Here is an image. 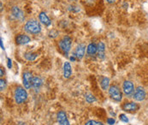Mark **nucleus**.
Here are the masks:
<instances>
[{"mask_svg": "<svg viewBox=\"0 0 148 125\" xmlns=\"http://www.w3.org/2000/svg\"><path fill=\"white\" fill-rule=\"evenodd\" d=\"M39 18H40V21L42 22L44 25L45 26H50L51 25V20L49 19V17L47 16V15L45 13V12H40V16H39Z\"/></svg>", "mask_w": 148, "mask_h": 125, "instance_id": "obj_16", "label": "nucleus"}, {"mask_svg": "<svg viewBox=\"0 0 148 125\" xmlns=\"http://www.w3.org/2000/svg\"><path fill=\"white\" fill-rule=\"evenodd\" d=\"M33 76L30 72H25L23 74V86L26 89H29L32 87Z\"/></svg>", "mask_w": 148, "mask_h": 125, "instance_id": "obj_6", "label": "nucleus"}, {"mask_svg": "<svg viewBox=\"0 0 148 125\" xmlns=\"http://www.w3.org/2000/svg\"><path fill=\"white\" fill-rule=\"evenodd\" d=\"M97 52H98V46L95 44L91 43V44L88 45V46L86 48L87 54H89V55H94Z\"/></svg>", "mask_w": 148, "mask_h": 125, "instance_id": "obj_18", "label": "nucleus"}, {"mask_svg": "<svg viewBox=\"0 0 148 125\" xmlns=\"http://www.w3.org/2000/svg\"><path fill=\"white\" fill-rule=\"evenodd\" d=\"M71 43H72V40L69 36L64 37L59 42V46L62 49V51L65 52V54H68L69 52L71 49Z\"/></svg>", "mask_w": 148, "mask_h": 125, "instance_id": "obj_4", "label": "nucleus"}, {"mask_svg": "<svg viewBox=\"0 0 148 125\" xmlns=\"http://www.w3.org/2000/svg\"><path fill=\"white\" fill-rule=\"evenodd\" d=\"M86 100L87 103H92V102H94L96 100V99H95V97L92 94L88 93V94L86 95Z\"/></svg>", "mask_w": 148, "mask_h": 125, "instance_id": "obj_20", "label": "nucleus"}, {"mask_svg": "<svg viewBox=\"0 0 148 125\" xmlns=\"http://www.w3.org/2000/svg\"><path fill=\"white\" fill-rule=\"evenodd\" d=\"M85 125H105L103 123L99 122V121H95V120H89L86 123Z\"/></svg>", "mask_w": 148, "mask_h": 125, "instance_id": "obj_21", "label": "nucleus"}, {"mask_svg": "<svg viewBox=\"0 0 148 125\" xmlns=\"http://www.w3.org/2000/svg\"><path fill=\"white\" fill-rule=\"evenodd\" d=\"M7 64H8V68L9 69H10L11 67H12V61H11V59L10 58H7Z\"/></svg>", "mask_w": 148, "mask_h": 125, "instance_id": "obj_25", "label": "nucleus"}, {"mask_svg": "<svg viewBox=\"0 0 148 125\" xmlns=\"http://www.w3.org/2000/svg\"><path fill=\"white\" fill-rule=\"evenodd\" d=\"M31 41V39L25 34H20L16 38V42L18 45H26Z\"/></svg>", "mask_w": 148, "mask_h": 125, "instance_id": "obj_13", "label": "nucleus"}, {"mask_svg": "<svg viewBox=\"0 0 148 125\" xmlns=\"http://www.w3.org/2000/svg\"><path fill=\"white\" fill-rule=\"evenodd\" d=\"M85 50H86V46L83 44H80L77 45V47L75 49V56L77 59H82L83 58L85 54Z\"/></svg>", "mask_w": 148, "mask_h": 125, "instance_id": "obj_10", "label": "nucleus"}, {"mask_svg": "<svg viewBox=\"0 0 148 125\" xmlns=\"http://www.w3.org/2000/svg\"><path fill=\"white\" fill-rule=\"evenodd\" d=\"M11 12H12V15L14 16V17L16 19H17L18 21H22L24 20V14L23 12L21 10V9L17 6H14L11 10Z\"/></svg>", "mask_w": 148, "mask_h": 125, "instance_id": "obj_8", "label": "nucleus"}, {"mask_svg": "<svg viewBox=\"0 0 148 125\" xmlns=\"http://www.w3.org/2000/svg\"><path fill=\"white\" fill-rule=\"evenodd\" d=\"M134 99L136 101H143L146 98V91L142 87H138L134 93Z\"/></svg>", "mask_w": 148, "mask_h": 125, "instance_id": "obj_5", "label": "nucleus"}, {"mask_svg": "<svg viewBox=\"0 0 148 125\" xmlns=\"http://www.w3.org/2000/svg\"><path fill=\"white\" fill-rule=\"evenodd\" d=\"M123 111H135L139 109V105L134 102H129V103H124L122 106Z\"/></svg>", "mask_w": 148, "mask_h": 125, "instance_id": "obj_11", "label": "nucleus"}, {"mask_svg": "<svg viewBox=\"0 0 148 125\" xmlns=\"http://www.w3.org/2000/svg\"><path fill=\"white\" fill-rule=\"evenodd\" d=\"M38 54L34 53V52H27L25 53L24 57L27 61H34L37 58H38Z\"/></svg>", "mask_w": 148, "mask_h": 125, "instance_id": "obj_19", "label": "nucleus"}, {"mask_svg": "<svg viewBox=\"0 0 148 125\" xmlns=\"http://www.w3.org/2000/svg\"><path fill=\"white\" fill-rule=\"evenodd\" d=\"M14 98H15V101L16 102V104H22L23 102L26 101L27 98V93L23 87H18L15 90Z\"/></svg>", "mask_w": 148, "mask_h": 125, "instance_id": "obj_2", "label": "nucleus"}, {"mask_svg": "<svg viewBox=\"0 0 148 125\" xmlns=\"http://www.w3.org/2000/svg\"><path fill=\"white\" fill-rule=\"evenodd\" d=\"M119 118H120V120H121L122 122H123V123H127V122H128V119H127V116H126L125 114H120Z\"/></svg>", "mask_w": 148, "mask_h": 125, "instance_id": "obj_22", "label": "nucleus"}, {"mask_svg": "<svg viewBox=\"0 0 148 125\" xmlns=\"http://www.w3.org/2000/svg\"><path fill=\"white\" fill-rule=\"evenodd\" d=\"M115 119L114 118H111V117H110V118H108L107 119V124L109 125H113L115 124Z\"/></svg>", "mask_w": 148, "mask_h": 125, "instance_id": "obj_24", "label": "nucleus"}, {"mask_svg": "<svg viewBox=\"0 0 148 125\" xmlns=\"http://www.w3.org/2000/svg\"><path fill=\"white\" fill-rule=\"evenodd\" d=\"M109 95L110 97L116 101V102H120L123 99V93L121 92V90L116 87V86H111L109 88Z\"/></svg>", "mask_w": 148, "mask_h": 125, "instance_id": "obj_3", "label": "nucleus"}, {"mask_svg": "<svg viewBox=\"0 0 148 125\" xmlns=\"http://www.w3.org/2000/svg\"><path fill=\"white\" fill-rule=\"evenodd\" d=\"M110 86V79L106 76H102L100 78V87L103 90H107Z\"/></svg>", "mask_w": 148, "mask_h": 125, "instance_id": "obj_17", "label": "nucleus"}, {"mask_svg": "<svg viewBox=\"0 0 148 125\" xmlns=\"http://www.w3.org/2000/svg\"><path fill=\"white\" fill-rule=\"evenodd\" d=\"M1 48H2V50H4V45L3 44V39L2 38H1Z\"/></svg>", "mask_w": 148, "mask_h": 125, "instance_id": "obj_26", "label": "nucleus"}, {"mask_svg": "<svg viewBox=\"0 0 148 125\" xmlns=\"http://www.w3.org/2000/svg\"><path fill=\"white\" fill-rule=\"evenodd\" d=\"M72 75V68L69 62L64 63V77L65 79H69Z\"/></svg>", "mask_w": 148, "mask_h": 125, "instance_id": "obj_12", "label": "nucleus"}, {"mask_svg": "<svg viewBox=\"0 0 148 125\" xmlns=\"http://www.w3.org/2000/svg\"><path fill=\"white\" fill-rule=\"evenodd\" d=\"M42 86V80L38 77V76H35L33 78V82H32V87L35 89V91H38L40 87Z\"/></svg>", "mask_w": 148, "mask_h": 125, "instance_id": "obj_15", "label": "nucleus"}, {"mask_svg": "<svg viewBox=\"0 0 148 125\" xmlns=\"http://www.w3.org/2000/svg\"><path fill=\"white\" fill-rule=\"evenodd\" d=\"M98 57L100 59H104L106 56V45L103 42H99L98 45Z\"/></svg>", "mask_w": 148, "mask_h": 125, "instance_id": "obj_14", "label": "nucleus"}, {"mask_svg": "<svg viewBox=\"0 0 148 125\" xmlns=\"http://www.w3.org/2000/svg\"><path fill=\"white\" fill-rule=\"evenodd\" d=\"M107 1V3H114L115 2H116V0H106Z\"/></svg>", "mask_w": 148, "mask_h": 125, "instance_id": "obj_27", "label": "nucleus"}, {"mask_svg": "<svg viewBox=\"0 0 148 125\" xmlns=\"http://www.w3.org/2000/svg\"><path fill=\"white\" fill-rule=\"evenodd\" d=\"M0 72H1V74H0V75H1V76H3V68H1V69H0Z\"/></svg>", "mask_w": 148, "mask_h": 125, "instance_id": "obj_28", "label": "nucleus"}, {"mask_svg": "<svg viewBox=\"0 0 148 125\" xmlns=\"http://www.w3.org/2000/svg\"><path fill=\"white\" fill-rule=\"evenodd\" d=\"M5 88H6V82L4 80L1 79V81H0V89H1V91H3Z\"/></svg>", "mask_w": 148, "mask_h": 125, "instance_id": "obj_23", "label": "nucleus"}, {"mask_svg": "<svg viewBox=\"0 0 148 125\" xmlns=\"http://www.w3.org/2000/svg\"><path fill=\"white\" fill-rule=\"evenodd\" d=\"M123 93L126 95H130L134 91V84H133L132 82L125 81L123 82Z\"/></svg>", "mask_w": 148, "mask_h": 125, "instance_id": "obj_7", "label": "nucleus"}, {"mask_svg": "<svg viewBox=\"0 0 148 125\" xmlns=\"http://www.w3.org/2000/svg\"><path fill=\"white\" fill-rule=\"evenodd\" d=\"M24 28L27 33L31 34H38L41 31L40 24L35 20H29L28 21H27L24 26Z\"/></svg>", "mask_w": 148, "mask_h": 125, "instance_id": "obj_1", "label": "nucleus"}, {"mask_svg": "<svg viewBox=\"0 0 148 125\" xmlns=\"http://www.w3.org/2000/svg\"><path fill=\"white\" fill-rule=\"evenodd\" d=\"M58 122L59 125H69L67 115L64 111H60L58 113Z\"/></svg>", "mask_w": 148, "mask_h": 125, "instance_id": "obj_9", "label": "nucleus"}]
</instances>
